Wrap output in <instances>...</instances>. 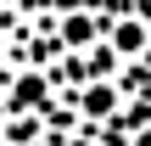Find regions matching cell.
<instances>
[{"instance_id":"7a4b0ae2","label":"cell","mask_w":151,"mask_h":146,"mask_svg":"<svg viewBox=\"0 0 151 146\" xmlns=\"http://www.w3.org/2000/svg\"><path fill=\"white\" fill-rule=\"evenodd\" d=\"M101 28H106L101 17H90V11H67V17H62V28H56V39H62L67 51H84V45H90Z\"/></svg>"},{"instance_id":"3957f363","label":"cell","mask_w":151,"mask_h":146,"mask_svg":"<svg viewBox=\"0 0 151 146\" xmlns=\"http://www.w3.org/2000/svg\"><path fill=\"white\" fill-rule=\"evenodd\" d=\"M39 101H45V79L39 73H22L11 84V107H39Z\"/></svg>"},{"instance_id":"277c9868","label":"cell","mask_w":151,"mask_h":146,"mask_svg":"<svg viewBox=\"0 0 151 146\" xmlns=\"http://www.w3.org/2000/svg\"><path fill=\"white\" fill-rule=\"evenodd\" d=\"M78 101H84V113H90V118H101V113H112V107H118V90H112V84H90Z\"/></svg>"},{"instance_id":"8992f818","label":"cell","mask_w":151,"mask_h":146,"mask_svg":"<svg viewBox=\"0 0 151 146\" xmlns=\"http://www.w3.org/2000/svg\"><path fill=\"white\" fill-rule=\"evenodd\" d=\"M67 146H90V141H67Z\"/></svg>"},{"instance_id":"5b68a950","label":"cell","mask_w":151,"mask_h":146,"mask_svg":"<svg viewBox=\"0 0 151 146\" xmlns=\"http://www.w3.org/2000/svg\"><path fill=\"white\" fill-rule=\"evenodd\" d=\"M134 146H151V129H140V141H134Z\"/></svg>"},{"instance_id":"6da1fadb","label":"cell","mask_w":151,"mask_h":146,"mask_svg":"<svg viewBox=\"0 0 151 146\" xmlns=\"http://www.w3.org/2000/svg\"><path fill=\"white\" fill-rule=\"evenodd\" d=\"M146 45H151V23L140 17V11L112 23V56H140Z\"/></svg>"}]
</instances>
